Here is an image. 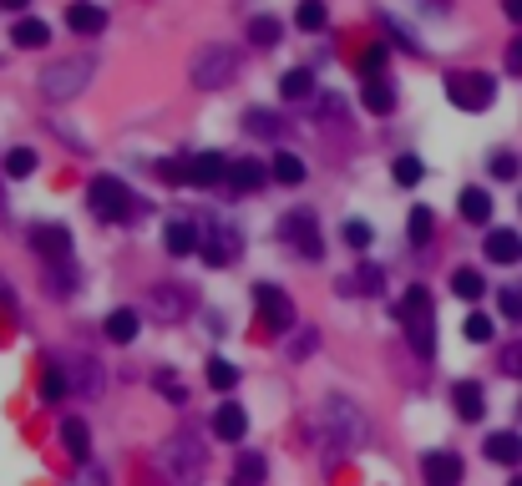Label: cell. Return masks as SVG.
Wrapping results in <instances>:
<instances>
[{"instance_id":"34","label":"cell","mask_w":522,"mask_h":486,"mask_svg":"<svg viewBox=\"0 0 522 486\" xmlns=\"http://www.w3.org/2000/svg\"><path fill=\"white\" fill-rule=\"evenodd\" d=\"M234 486H264V456H259V451L239 456V466H234Z\"/></svg>"},{"instance_id":"37","label":"cell","mask_w":522,"mask_h":486,"mask_svg":"<svg viewBox=\"0 0 522 486\" xmlns=\"http://www.w3.org/2000/svg\"><path fill=\"white\" fill-rule=\"evenodd\" d=\"M345 289H360V294H381V289H386V274H381L376 264H365L355 279H345Z\"/></svg>"},{"instance_id":"49","label":"cell","mask_w":522,"mask_h":486,"mask_svg":"<svg viewBox=\"0 0 522 486\" xmlns=\"http://www.w3.org/2000/svg\"><path fill=\"white\" fill-rule=\"evenodd\" d=\"M158 390H163V395H173V400H183V385H178L173 375H158Z\"/></svg>"},{"instance_id":"33","label":"cell","mask_w":522,"mask_h":486,"mask_svg":"<svg viewBox=\"0 0 522 486\" xmlns=\"http://www.w3.org/2000/svg\"><path fill=\"white\" fill-rule=\"evenodd\" d=\"M452 294H457V299H482V294H487V279H482L477 269H457V274H452Z\"/></svg>"},{"instance_id":"12","label":"cell","mask_w":522,"mask_h":486,"mask_svg":"<svg viewBox=\"0 0 522 486\" xmlns=\"http://www.w3.org/2000/svg\"><path fill=\"white\" fill-rule=\"evenodd\" d=\"M254 304H259V319L269 324V330H294V304H289L284 289L259 284V289H254Z\"/></svg>"},{"instance_id":"35","label":"cell","mask_w":522,"mask_h":486,"mask_svg":"<svg viewBox=\"0 0 522 486\" xmlns=\"http://www.w3.org/2000/svg\"><path fill=\"white\" fill-rule=\"evenodd\" d=\"M279 36H284V26H279L274 16H254V21H249V41H254V46H279Z\"/></svg>"},{"instance_id":"48","label":"cell","mask_w":522,"mask_h":486,"mask_svg":"<svg viewBox=\"0 0 522 486\" xmlns=\"http://www.w3.org/2000/svg\"><path fill=\"white\" fill-rule=\"evenodd\" d=\"M507 71H517V76H522V36L507 46Z\"/></svg>"},{"instance_id":"6","label":"cell","mask_w":522,"mask_h":486,"mask_svg":"<svg viewBox=\"0 0 522 486\" xmlns=\"http://www.w3.org/2000/svg\"><path fill=\"white\" fill-rule=\"evenodd\" d=\"M401 319H406L411 350H416L421 360H431V355H436V330H431V294H426L421 284L406 289V299H401Z\"/></svg>"},{"instance_id":"43","label":"cell","mask_w":522,"mask_h":486,"mask_svg":"<svg viewBox=\"0 0 522 486\" xmlns=\"http://www.w3.org/2000/svg\"><path fill=\"white\" fill-rule=\"evenodd\" d=\"M497 365H502V375H517V380H522V340H512V345H502V355H497Z\"/></svg>"},{"instance_id":"40","label":"cell","mask_w":522,"mask_h":486,"mask_svg":"<svg viewBox=\"0 0 522 486\" xmlns=\"http://www.w3.org/2000/svg\"><path fill=\"white\" fill-rule=\"evenodd\" d=\"M41 395H46V400H61V395H66V370H61L56 360H46V370H41Z\"/></svg>"},{"instance_id":"39","label":"cell","mask_w":522,"mask_h":486,"mask_svg":"<svg viewBox=\"0 0 522 486\" xmlns=\"http://www.w3.org/2000/svg\"><path fill=\"white\" fill-rule=\"evenodd\" d=\"M391 178H396L401 188H416V183L426 178V168H421V157H396V168H391Z\"/></svg>"},{"instance_id":"51","label":"cell","mask_w":522,"mask_h":486,"mask_svg":"<svg viewBox=\"0 0 522 486\" xmlns=\"http://www.w3.org/2000/svg\"><path fill=\"white\" fill-rule=\"evenodd\" d=\"M31 0H0V11H26Z\"/></svg>"},{"instance_id":"36","label":"cell","mask_w":522,"mask_h":486,"mask_svg":"<svg viewBox=\"0 0 522 486\" xmlns=\"http://www.w3.org/2000/svg\"><path fill=\"white\" fill-rule=\"evenodd\" d=\"M36 173V152L31 147H11L6 152V178H31Z\"/></svg>"},{"instance_id":"31","label":"cell","mask_w":522,"mask_h":486,"mask_svg":"<svg viewBox=\"0 0 522 486\" xmlns=\"http://www.w3.org/2000/svg\"><path fill=\"white\" fill-rule=\"evenodd\" d=\"M244 127H249V137H264V142L279 137V117H274L269 107H249V112H244Z\"/></svg>"},{"instance_id":"9","label":"cell","mask_w":522,"mask_h":486,"mask_svg":"<svg viewBox=\"0 0 522 486\" xmlns=\"http://www.w3.org/2000/svg\"><path fill=\"white\" fill-rule=\"evenodd\" d=\"M147 314H153L158 324H183L193 314V294L183 284H153L147 289Z\"/></svg>"},{"instance_id":"46","label":"cell","mask_w":522,"mask_h":486,"mask_svg":"<svg viewBox=\"0 0 522 486\" xmlns=\"http://www.w3.org/2000/svg\"><path fill=\"white\" fill-rule=\"evenodd\" d=\"M71 486H112V481H107V471H102V466H82V476L71 481Z\"/></svg>"},{"instance_id":"25","label":"cell","mask_w":522,"mask_h":486,"mask_svg":"<svg viewBox=\"0 0 522 486\" xmlns=\"http://www.w3.org/2000/svg\"><path fill=\"white\" fill-rule=\"evenodd\" d=\"M310 92H315V76H310L305 66H294V71L279 76V97H284V102H305Z\"/></svg>"},{"instance_id":"28","label":"cell","mask_w":522,"mask_h":486,"mask_svg":"<svg viewBox=\"0 0 522 486\" xmlns=\"http://www.w3.org/2000/svg\"><path fill=\"white\" fill-rule=\"evenodd\" d=\"M229 183L244 188V193H254V188L269 183V168H264V162H234V168H229Z\"/></svg>"},{"instance_id":"10","label":"cell","mask_w":522,"mask_h":486,"mask_svg":"<svg viewBox=\"0 0 522 486\" xmlns=\"http://www.w3.org/2000/svg\"><path fill=\"white\" fill-rule=\"evenodd\" d=\"M198 243H203V259L213 269H223V264H234V254H239V228L234 223H208L198 233Z\"/></svg>"},{"instance_id":"38","label":"cell","mask_w":522,"mask_h":486,"mask_svg":"<svg viewBox=\"0 0 522 486\" xmlns=\"http://www.w3.org/2000/svg\"><path fill=\"white\" fill-rule=\"evenodd\" d=\"M431 208H411V218H406V233H411V243L421 249V243H431Z\"/></svg>"},{"instance_id":"44","label":"cell","mask_w":522,"mask_h":486,"mask_svg":"<svg viewBox=\"0 0 522 486\" xmlns=\"http://www.w3.org/2000/svg\"><path fill=\"white\" fill-rule=\"evenodd\" d=\"M497 309H502L507 319H522V289H517V284H507V289L497 294Z\"/></svg>"},{"instance_id":"14","label":"cell","mask_w":522,"mask_h":486,"mask_svg":"<svg viewBox=\"0 0 522 486\" xmlns=\"http://www.w3.org/2000/svg\"><path fill=\"white\" fill-rule=\"evenodd\" d=\"M31 243H36V249H41L51 264H66V259H71V233H66L61 223H36V228H31Z\"/></svg>"},{"instance_id":"24","label":"cell","mask_w":522,"mask_h":486,"mask_svg":"<svg viewBox=\"0 0 522 486\" xmlns=\"http://www.w3.org/2000/svg\"><path fill=\"white\" fill-rule=\"evenodd\" d=\"M269 178H274V183H284V188H300V183H305V157H294V152H274Z\"/></svg>"},{"instance_id":"17","label":"cell","mask_w":522,"mask_h":486,"mask_svg":"<svg viewBox=\"0 0 522 486\" xmlns=\"http://www.w3.org/2000/svg\"><path fill=\"white\" fill-rule=\"evenodd\" d=\"M66 26L77 31V36H102L107 31V11L92 6V0H77V6L66 11Z\"/></svg>"},{"instance_id":"18","label":"cell","mask_w":522,"mask_h":486,"mask_svg":"<svg viewBox=\"0 0 522 486\" xmlns=\"http://www.w3.org/2000/svg\"><path fill=\"white\" fill-rule=\"evenodd\" d=\"M452 405H457V416H462V421H482L487 395H482L477 380H457V385H452Z\"/></svg>"},{"instance_id":"19","label":"cell","mask_w":522,"mask_h":486,"mask_svg":"<svg viewBox=\"0 0 522 486\" xmlns=\"http://www.w3.org/2000/svg\"><path fill=\"white\" fill-rule=\"evenodd\" d=\"M482 249H487L492 264H517V259H522V238H517L512 228H492Z\"/></svg>"},{"instance_id":"52","label":"cell","mask_w":522,"mask_h":486,"mask_svg":"<svg viewBox=\"0 0 522 486\" xmlns=\"http://www.w3.org/2000/svg\"><path fill=\"white\" fill-rule=\"evenodd\" d=\"M507 486H522V476H512V481H507Z\"/></svg>"},{"instance_id":"4","label":"cell","mask_w":522,"mask_h":486,"mask_svg":"<svg viewBox=\"0 0 522 486\" xmlns=\"http://www.w3.org/2000/svg\"><path fill=\"white\" fill-rule=\"evenodd\" d=\"M158 466L168 471L173 486H198V481H203V446H198V436H193V431L168 436V441L158 446Z\"/></svg>"},{"instance_id":"2","label":"cell","mask_w":522,"mask_h":486,"mask_svg":"<svg viewBox=\"0 0 522 486\" xmlns=\"http://www.w3.org/2000/svg\"><path fill=\"white\" fill-rule=\"evenodd\" d=\"M97 76V56L82 51V56H61V61H46V71L36 76L41 81V97L46 102H77Z\"/></svg>"},{"instance_id":"45","label":"cell","mask_w":522,"mask_h":486,"mask_svg":"<svg viewBox=\"0 0 522 486\" xmlns=\"http://www.w3.org/2000/svg\"><path fill=\"white\" fill-rule=\"evenodd\" d=\"M345 243H350V249H370V223L350 218V223H345Z\"/></svg>"},{"instance_id":"42","label":"cell","mask_w":522,"mask_h":486,"mask_svg":"<svg viewBox=\"0 0 522 486\" xmlns=\"http://www.w3.org/2000/svg\"><path fill=\"white\" fill-rule=\"evenodd\" d=\"M462 335H467L472 345H487V340H492V319H487V314H467Z\"/></svg>"},{"instance_id":"50","label":"cell","mask_w":522,"mask_h":486,"mask_svg":"<svg viewBox=\"0 0 522 486\" xmlns=\"http://www.w3.org/2000/svg\"><path fill=\"white\" fill-rule=\"evenodd\" d=\"M502 11H507V21H517V26H522V0H502Z\"/></svg>"},{"instance_id":"11","label":"cell","mask_w":522,"mask_h":486,"mask_svg":"<svg viewBox=\"0 0 522 486\" xmlns=\"http://www.w3.org/2000/svg\"><path fill=\"white\" fill-rule=\"evenodd\" d=\"M229 168H234V162L223 157V152H193V157H183V183H193V188H213V183L229 178Z\"/></svg>"},{"instance_id":"26","label":"cell","mask_w":522,"mask_h":486,"mask_svg":"<svg viewBox=\"0 0 522 486\" xmlns=\"http://www.w3.org/2000/svg\"><path fill=\"white\" fill-rule=\"evenodd\" d=\"M462 218L467 223H492V193L487 188H462Z\"/></svg>"},{"instance_id":"41","label":"cell","mask_w":522,"mask_h":486,"mask_svg":"<svg viewBox=\"0 0 522 486\" xmlns=\"http://www.w3.org/2000/svg\"><path fill=\"white\" fill-rule=\"evenodd\" d=\"M208 385H213V390H234V385H239V370H234L229 360H208Z\"/></svg>"},{"instance_id":"15","label":"cell","mask_w":522,"mask_h":486,"mask_svg":"<svg viewBox=\"0 0 522 486\" xmlns=\"http://www.w3.org/2000/svg\"><path fill=\"white\" fill-rule=\"evenodd\" d=\"M213 436L218 441H244L249 436V411H244V405H218V411H213Z\"/></svg>"},{"instance_id":"30","label":"cell","mask_w":522,"mask_h":486,"mask_svg":"<svg viewBox=\"0 0 522 486\" xmlns=\"http://www.w3.org/2000/svg\"><path fill=\"white\" fill-rule=\"evenodd\" d=\"M46 284H51L56 299H71V294H77V264H71V259L66 264H51L46 269Z\"/></svg>"},{"instance_id":"47","label":"cell","mask_w":522,"mask_h":486,"mask_svg":"<svg viewBox=\"0 0 522 486\" xmlns=\"http://www.w3.org/2000/svg\"><path fill=\"white\" fill-rule=\"evenodd\" d=\"M492 173H497V178H517V157H512V152H497V157H492Z\"/></svg>"},{"instance_id":"27","label":"cell","mask_w":522,"mask_h":486,"mask_svg":"<svg viewBox=\"0 0 522 486\" xmlns=\"http://www.w3.org/2000/svg\"><path fill=\"white\" fill-rule=\"evenodd\" d=\"M320 345V330L315 324H294V340H284V355H289V365H300L310 350Z\"/></svg>"},{"instance_id":"23","label":"cell","mask_w":522,"mask_h":486,"mask_svg":"<svg viewBox=\"0 0 522 486\" xmlns=\"http://www.w3.org/2000/svg\"><path fill=\"white\" fill-rule=\"evenodd\" d=\"M61 441H66L71 461H82V466H87V451H92V431H87V421H82V416L61 421Z\"/></svg>"},{"instance_id":"8","label":"cell","mask_w":522,"mask_h":486,"mask_svg":"<svg viewBox=\"0 0 522 486\" xmlns=\"http://www.w3.org/2000/svg\"><path fill=\"white\" fill-rule=\"evenodd\" d=\"M279 233H284V243H294V254H300V259H320V254H325L315 208H289V213L279 218Z\"/></svg>"},{"instance_id":"29","label":"cell","mask_w":522,"mask_h":486,"mask_svg":"<svg viewBox=\"0 0 522 486\" xmlns=\"http://www.w3.org/2000/svg\"><path fill=\"white\" fill-rule=\"evenodd\" d=\"M11 41H16V46H26V51H36V46H46V41H51V26H46V21H36V16H26V21H16Z\"/></svg>"},{"instance_id":"16","label":"cell","mask_w":522,"mask_h":486,"mask_svg":"<svg viewBox=\"0 0 522 486\" xmlns=\"http://www.w3.org/2000/svg\"><path fill=\"white\" fill-rule=\"evenodd\" d=\"M360 102L365 112H376V117H391L396 112V87L386 76H365V87H360Z\"/></svg>"},{"instance_id":"7","label":"cell","mask_w":522,"mask_h":486,"mask_svg":"<svg viewBox=\"0 0 522 486\" xmlns=\"http://www.w3.org/2000/svg\"><path fill=\"white\" fill-rule=\"evenodd\" d=\"M446 102L462 112H487L497 102V81L487 71H452L446 76Z\"/></svg>"},{"instance_id":"22","label":"cell","mask_w":522,"mask_h":486,"mask_svg":"<svg viewBox=\"0 0 522 486\" xmlns=\"http://www.w3.org/2000/svg\"><path fill=\"white\" fill-rule=\"evenodd\" d=\"M102 330H107V340H112V345H132V340H137V330H142V319H137V309H112Z\"/></svg>"},{"instance_id":"32","label":"cell","mask_w":522,"mask_h":486,"mask_svg":"<svg viewBox=\"0 0 522 486\" xmlns=\"http://www.w3.org/2000/svg\"><path fill=\"white\" fill-rule=\"evenodd\" d=\"M330 11H325V0H300V11H294V26L300 31H325Z\"/></svg>"},{"instance_id":"5","label":"cell","mask_w":522,"mask_h":486,"mask_svg":"<svg viewBox=\"0 0 522 486\" xmlns=\"http://www.w3.org/2000/svg\"><path fill=\"white\" fill-rule=\"evenodd\" d=\"M87 203H92V213L97 218H107V223H132L137 213H142V203H137V193L122 183V178H92V188H87Z\"/></svg>"},{"instance_id":"3","label":"cell","mask_w":522,"mask_h":486,"mask_svg":"<svg viewBox=\"0 0 522 486\" xmlns=\"http://www.w3.org/2000/svg\"><path fill=\"white\" fill-rule=\"evenodd\" d=\"M234 76H239V51H234V46H223V41L198 46L193 61H188V81H193L198 92H223Z\"/></svg>"},{"instance_id":"21","label":"cell","mask_w":522,"mask_h":486,"mask_svg":"<svg viewBox=\"0 0 522 486\" xmlns=\"http://www.w3.org/2000/svg\"><path fill=\"white\" fill-rule=\"evenodd\" d=\"M487 461L517 466V461H522V436H517V431H492V436H487Z\"/></svg>"},{"instance_id":"20","label":"cell","mask_w":522,"mask_h":486,"mask_svg":"<svg viewBox=\"0 0 522 486\" xmlns=\"http://www.w3.org/2000/svg\"><path fill=\"white\" fill-rule=\"evenodd\" d=\"M163 249H168L173 259H183V254H193V249H198V228H193L188 218H173V223L163 228Z\"/></svg>"},{"instance_id":"13","label":"cell","mask_w":522,"mask_h":486,"mask_svg":"<svg viewBox=\"0 0 522 486\" xmlns=\"http://www.w3.org/2000/svg\"><path fill=\"white\" fill-rule=\"evenodd\" d=\"M421 476H426V486H457L462 481V456L457 451H426Z\"/></svg>"},{"instance_id":"1","label":"cell","mask_w":522,"mask_h":486,"mask_svg":"<svg viewBox=\"0 0 522 486\" xmlns=\"http://www.w3.org/2000/svg\"><path fill=\"white\" fill-rule=\"evenodd\" d=\"M320 436H325V446H335L340 456H355V451L370 446V421H365V411H360L350 395H330V400L320 405Z\"/></svg>"}]
</instances>
